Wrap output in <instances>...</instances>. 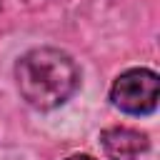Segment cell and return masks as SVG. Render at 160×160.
Segmentation results:
<instances>
[{
    "mask_svg": "<svg viewBox=\"0 0 160 160\" xmlns=\"http://www.w3.org/2000/svg\"><path fill=\"white\" fill-rule=\"evenodd\" d=\"M15 80L22 100L38 110L62 105L80 85L75 60L58 48H35L15 65Z\"/></svg>",
    "mask_w": 160,
    "mask_h": 160,
    "instance_id": "obj_1",
    "label": "cell"
},
{
    "mask_svg": "<svg viewBox=\"0 0 160 160\" xmlns=\"http://www.w3.org/2000/svg\"><path fill=\"white\" fill-rule=\"evenodd\" d=\"M158 98H160V78L148 68L125 70L122 75H118L110 90V100L115 102V108L130 115L152 112L158 108Z\"/></svg>",
    "mask_w": 160,
    "mask_h": 160,
    "instance_id": "obj_2",
    "label": "cell"
},
{
    "mask_svg": "<svg viewBox=\"0 0 160 160\" xmlns=\"http://www.w3.org/2000/svg\"><path fill=\"white\" fill-rule=\"evenodd\" d=\"M108 160H138L148 150V138L132 128H108L100 135Z\"/></svg>",
    "mask_w": 160,
    "mask_h": 160,
    "instance_id": "obj_3",
    "label": "cell"
},
{
    "mask_svg": "<svg viewBox=\"0 0 160 160\" xmlns=\"http://www.w3.org/2000/svg\"><path fill=\"white\" fill-rule=\"evenodd\" d=\"M65 160H95L92 155H70V158H65Z\"/></svg>",
    "mask_w": 160,
    "mask_h": 160,
    "instance_id": "obj_4",
    "label": "cell"
}]
</instances>
